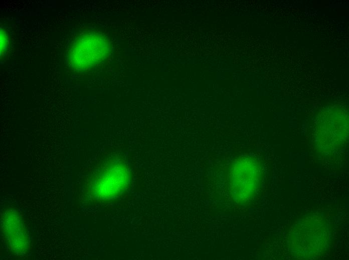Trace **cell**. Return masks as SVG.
I'll use <instances>...</instances> for the list:
<instances>
[{
	"instance_id": "cell-1",
	"label": "cell",
	"mask_w": 349,
	"mask_h": 260,
	"mask_svg": "<svg viewBox=\"0 0 349 260\" xmlns=\"http://www.w3.org/2000/svg\"><path fill=\"white\" fill-rule=\"evenodd\" d=\"M111 51L110 41L103 34L85 32L72 42L68 52V62L75 70L85 71L104 61Z\"/></svg>"
},
{
	"instance_id": "cell-2",
	"label": "cell",
	"mask_w": 349,
	"mask_h": 260,
	"mask_svg": "<svg viewBox=\"0 0 349 260\" xmlns=\"http://www.w3.org/2000/svg\"><path fill=\"white\" fill-rule=\"evenodd\" d=\"M3 218V230L9 246L18 254H24L28 250L29 240L21 218L16 211L9 210Z\"/></svg>"
},
{
	"instance_id": "cell-3",
	"label": "cell",
	"mask_w": 349,
	"mask_h": 260,
	"mask_svg": "<svg viewBox=\"0 0 349 260\" xmlns=\"http://www.w3.org/2000/svg\"><path fill=\"white\" fill-rule=\"evenodd\" d=\"M8 46V36L6 32L1 30V56L5 54Z\"/></svg>"
}]
</instances>
